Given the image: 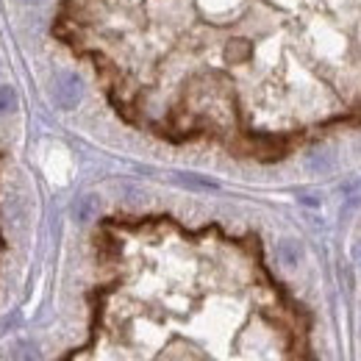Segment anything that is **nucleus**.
Listing matches in <instances>:
<instances>
[{
    "label": "nucleus",
    "mask_w": 361,
    "mask_h": 361,
    "mask_svg": "<svg viewBox=\"0 0 361 361\" xmlns=\"http://www.w3.org/2000/svg\"><path fill=\"white\" fill-rule=\"evenodd\" d=\"M50 92H53V100L59 109H75L83 97V81L75 72H62V75H56Z\"/></svg>",
    "instance_id": "nucleus-1"
},
{
    "label": "nucleus",
    "mask_w": 361,
    "mask_h": 361,
    "mask_svg": "<svg viewBox=\"0 0 361 361\" xmlns=\"http://www.w3.org/2000/svg\"><path fill=\"white\" fill-rule=\"evenodd\" d=\"M14 106H17V95H14V89H11V86H0V114L11 111Z\"/></svg>",
    "instance_id": "nucleus-6"
},
{
    "label": "nucleus",
    "mask_w": 361,
    "mask_h": 361,
    "mask_svg": "<svg viewBox=\"0 0 361 361\" xmlns=\"http://www.w3.org/2000/svg\"><path fill=\"white\" fill-rule=\"evenodd\" d=\"M356 259H359V264H361V245L356 247Z\"/></svg>",
    "instance_id": "nucleus-8"
},
{
    "label": "nucleus",
    "mask_w": 361,
    "mask_h": 361,
    "mask_svg": "<svg viewBox=\"0 0 361 361\" xmlns=\"http://www.w3.org/2000/svg\"><path fill=\"white\" fill-rule=\"evenodd\" d=\"M25 6H36V3H42V0H22Z\"/></svg>",
    "instance_id": "nucleus-7"
},
{
    "label": "nucleus",
    "mask_w": 361,
    "mask_h": 361,
    "mask_svg": "<svg viewBox=\"0 0 361 361\" xmlns=\"http://www.w3.org/2000/svg\"><path fill=\"white\" fill-rule=\"evenodd\" d=\"M278 259H281L287 267H297L300 259H303V247H300L294 239H284V242L278 245Z\"/></svg>",
    "instance_id": "nucleus-2"
},
{
    "label": "nucleus",
    "mask_w": 361,
    "mask_h": 361,
    "mask_svg": "<svg viewBox=\"0 0 361 361\" xmlns=\"http://www.w3.org/2000/svg\"><path fill=\"white\" fill-rule=\"evenodd\" d=\"M97 209H100V200H97L95 195H83V198L75 203V219L86 222V219H92V217H95Z\"/></svg>",
    "instance_id": "nucleus-4"
},
{
    "label": "nucleus",
    "mask_w": 361,
    "mask_h": 361,
    "mask_svg": "<svg viewBox=\"0 0 361 361\" xmlns=\"http://www.w3.org/2000/svg\"><path fill=\"white\" fill-rule=\"evenodd\" d=\"M308 164L322 172V170H331L334 167V156L328 150H314V153H308Z\"/></svg>",
    "instance_id": "nucleus-5"
},
{
    "label": "nucleus",
    "mask_w": 361,
    "mask_h": 361,
    "mask_svg": "<svg viewBox=\"0 0 361 361\" xmlns=\"http://www.w3.org/2000/svg\"><path fill=\"white\" fill-rule=\"evenodd\" d=\"M250 56V42L247 39H231L228 45H225V59L231 62V64H239V62H245Z\"/></svg>",
    "instance_id": "nucleus-3"
}]
</instances>
